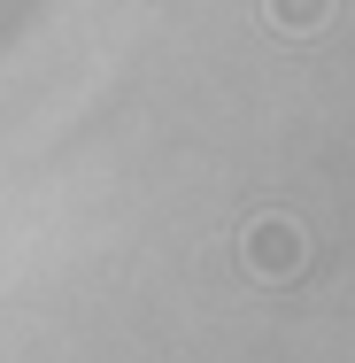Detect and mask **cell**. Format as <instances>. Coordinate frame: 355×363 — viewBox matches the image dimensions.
I'll return each mask as SVG.
<instances>
[{
    "label": "cell",
    "mask_w": 355,
    "mask_h": 363,
    "mask_svg": "<svg viewBox=\"0 0 355 363\" xmlns=\"http://www.w3.org/2000/svg\"><path fill=\"white\" fill-rule=\"evenodd\" d=\"M240 255H247V271H255V279L286 286V279H301V263H309V240H301V224H293V217H263V224H247Z\"/></svg>",
    "instance_id": "cell-1"
},
{
    "label": "cell",
    "mask_w": 355,
    "mask_h": 363,
    "mask_svg": "<svg viewBox=\"0 0 355 363\" xmlns=\"http://www.w3.org/2000/svg\"><path fill=\"white\" fill-rule=\"evenodd\" d=\"M263 16H271V31H286V39H309V31L332 23V0H263Z\"/></svg>",
    "instance_id": "cell-2"
}]
</instances>
